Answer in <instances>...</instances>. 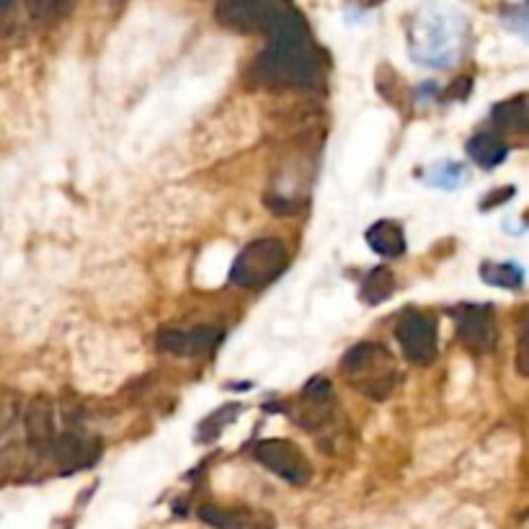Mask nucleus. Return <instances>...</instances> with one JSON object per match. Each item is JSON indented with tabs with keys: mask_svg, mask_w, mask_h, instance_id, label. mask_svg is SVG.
Listing matches in <instances>:
<instances>
[{
	"mask_svg": "<svg viewBox=\"0 0 529 529\" xmlns=\"http://www.w3.org/2000/svg\"><path fill=\"white\" fill-rule=\"evenodd\" d=\"M269 39V47L253 68V75L261 83L282 88L318 86L323 75V57L315 50L300 13H292Z\"/></svg>",
	"mask_w": 529,
	"mask_h": 529,
	"instance_id": "f257e3e1",
	"label": "nucleus"
},
{
	"mask_svg": "<svg viewBox=\"0 0 529 529\" xmlns=\"http://www.w3.org/2000/svg\"><path fill=\"white\" fill-rule=\"evenodd\" d=\"M341 372L351 388L362 393L364 398L385 400L395 390L398 382V367L385 346L375 341L351 346L341 359Z\"/></svg>",
	"mask_w": 529,
	"mask_h": 529,
	"instance_id": "f03ea898",
	"label": "nucleus"
},
{
	"mask_svg": "<svg viewBox=\"0 0 529 529\" xmlns=\"http://www.w3.org/2000/svg\"><path fill=\"white\" fill-rule=\"evenodd\" d=\"M287 266V248L277 238H261L248 243L235 259L230 282L240 290H259L279 277Z\"/></svg>",
	"mask_w": 529,
	"mask_h": 529,
	"instance_id": "7ed1b4c3",
	"label": "nucleus"
},
{
	"mask_svg": "<svg viewBox=\"0 0 529 529\" xmlns=\"http://www.w3.org/2000/svg\"><path fill=\"white\" fill-rule=\"evenodd\" d=\"M295 8L284 3H266V0H233L215 8L217 24L228 26L243 34H266L271 37L284 21L290 19Z\"/></svg>",
	"mask_w": 529,
	"mask_h": 529,
	"instance_id": "20e7f679",
	"label": "nucleus"
},
{
	"mask_svg": "<svg viewBox=\"0 0 529 529\" xmlns=\"http://www.w3.org/2000/svg\"><path fill=\"white\" fill-rule=\"evenodd\" d=\"M253 460L292 486H308L313 478V465L290 439H264L253 447Z\"/></svg>",
	"mask_w": 529,
	"mask_h": 529,
	"instance_id": "39448f33",
	"label": "nucleus"
},
{
	"mask_svg": "<svg viewBox=\"0 0 529 529\" xmlns=\"http://www.w3.org/2000/svg\"><path fill=\"white\" fill-rule=\"evenodd\" d=\"M395 336H398V344L406 354V359L411 364H419L426 367L437 359L439 349V333L437 323L424 313H406L398 320L395 326Z\"/></svg>",
	"mask_w": 529,
	"mask_h": 529,
	"instance_id": "423d86ee",
	"label": "nucleus"
},
{
	"mask_svg": "<svg viewBox=\"0 0 529 529\" xmlns=\"http://www.w3.org/2000/svg\"><path fill=\"white\" fill-rule=\"evenodd\" d=\"M457 339L465 349L475 351V354H488L499 339L493 310L488 305L460 308V313H457Z\"/></svg>",
	"mask_w": 529,
	"mask_h": 529,
	"instance_id": "0eeeda50",
	"label": "nucleus"
},
{
	"mask_svg": "<svg viewBox=\"0 0 529 529\" xmlns=\"http://www.w3.org/2000/svg\"><path fill=\"white\" fill-rule=\"evenodd\" d=\"M336 411V395H333L331 382L323 377H315L305 385L295 403V421L302 429L315 431L320 426H326L333 419Z\"/></svg>",
	"mask_w": 529,
	"mask_h": 529,
	"instance_id": "6e6552de",
	"label": "nucleus"
},
{
	"mask_svg": "<svg viewBox=\"0 0 529 529\" xmlns=\"http://www.w3.org/2000/svg\"><path fill=\"white\" fill-rule=\"evenodd\" d=\"M220 341L217 328H194V331H179V328H166L155 336V349L171 357H204Z\"/></svg>",
	"mask_w": 529,
	"mask_h": 529,
	"instance_id": "1a4fd4ad",
	"label": "nucleus"
},
{
	"mask_svg": "<svg viewBox=\"0 0 529 529\" xmlns=\"http://www.w3.org/2000/svg\"><path fill=\"white\" fill-rule=\"evenodd\" d=\"M199 519L215 529H274V524H277L269 511L220 504H204L199 509Z\"/></svg>",
	"mask_w": 529,
	"mask_h": 529,
	"instance_id": "9d476101",
	"label": "nucleus"
},
{
	"mask_svg": "<svg viewBox=\"0 0 529 529\" xmlns=\"http://www.w3.org/2000/svg\"><path fill=\"white\" fill-rule=\"evenodd\" d=\"M26 437L34 450L44 452L52 450L57 434H55V403L50 395H34L26 406Z\"/></svg>",
	"mask_w": 529,
	"mask_h": 529,
	"instance_id": "9b49d317",
	"label": "nucleus"
},
{
	"mask_svg": "<svg viewBox=\"0 0 529 529\" xmlns=\"http://www.w3.org/2000/svg\"><path fill=\"white\" fill-rule=\"evenodd\" d=\"M52 450H55V457L62 465V470H73L83 468V465H91V462L99 457V442L86 439L80 431H68V434H62V437L55 439Z\"/></svg>",
	"mask_w": 529,
	"mask_h": 529,
	"instance_id": "f8f14e48",
	"label": "nucleus"
},
{
	"mask_svg": "<svg viewBox=\"0 0 529 529\" xmlns=\"http://www.w3.org/2000/svg\"><path fill=\"white\" fill-rule=\"evenodd\" d=\"M367 243L375 253L385 256V259H398L406 253V235L400 230L398 222L380 220L367 230Z\"/></svg>",
	"mask_w": 529,
	"mask_h": 529,
	"instance_id": "ddd939ff",
	"label": "nucleus"
},
{
	"mask_svg": "<svg viewBox=\"0 0 529 529\" xmlns=\"http://www.w3.org/2000/svg\"><path fill=\"white\" fill-rule=\"evenodd\" d=\"M493 124L501 132L509 135H527L529 119H527V96H514L493 109Z\"/></svg>",
	"mask_w": 529,
	"mask_h": 529,
	"instance_id": "4468645a",
	"label": "nucleus"
},
{
	"mask_svg": "<svg viewBox=\"0 0 529 529\" xmlns=\"http://www.w3.org/2000/svg\"><path fill=\"white\" fill-rule=\"evenodd\" d=\"M506 153L509 150H506L504 140H499L491 132H480V135L470 137L468 142V155L480 168H496L499 163H504Z\"/></svg>",
	"mask_w": 529,
	"mask_h": 529,
	"instance_id": "2eb2a0df",
	"label": "nucleus"
},
{
	"mask_svg": "<svg viewBox=\"0 0 529 529\" xmlns=\"http://www.w3.org/2000/svg\"><path fill=\"white\" fill-rule=\"evenodd\" d=\"M393 292H395V277L393 271L385 269V266L372 269L362 284V300L367 302V305H380V302L388 300Z\"/></svg>",
	"mask_w": 529,
	"mask_h": 529,
	"instance_id": "dca6fc26",
	"label": "nucleus"
},
{
	"mask_svg": "<svg viewBox=\"0 0 529 529\" xmlns=\"http://www.w3.org/2000/svg\"><path fill=\"white\" fill-rule=\"evenodd\" d=\"M480 277L483 282L501 287V290H517L524 282V274L517 264H483Z\"/></svg>",
	"mask_w": 529,
	"mask_h": 529,
	"instance_id": "f3484780",
	"label": "nucleus"
},
{
	"mask_svg": "<svg viewBox=\"0 0 529 529\" xmlns=\"http://www.w3.org/2000/svg\"><path fill=\"white\" fill-rule=\"evenodd\" d=\"M70 6H62V3H31L29 11L31 16L42 24H55L60 19L62 13H68Z\"/></svg>",
	"mask_w": 529,
	"mask_h": 529,
	"instance_id": "a211bd4d",
	"label": "nucleus"
},
{
	"mask_svg": "<svg viewBox=\"0 0 529 529\" xmlns=\"http://www.w3.org/2000/svg\"><path fill=\"white\" fill-rule=\"evenodd\" d=\"M527 326L519 328V344H517V372L522 377L529 375V362H527Z\"/></svg>",
	"mask_w": 529,
	"mask_h": 529,
	"instance_id": "6ab92c4d",
	"label": "nucleus"
}]
</instances>
